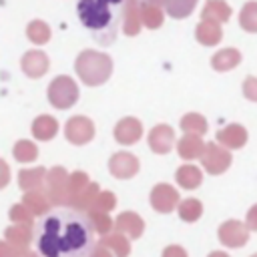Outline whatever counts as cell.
<instances>
[{"instance_id": "ffe728a7", "label": "cell", "mask_w": 257, "mask_h": 257, "mask_svg": "<svg viewBox=\"0 0 257 257\" xmlns=\"http://www.w3.org/2000/svg\"><path fill=\"white\" fill-rule=\"evenodd\" d=\"M30 131H32L34 139H38V141H50V139H54V135L58 133V120H56L54 116L42 114V116L34 118Z\"/></svg>"}, {"instance_id": "74e56055", "label": "cell", "mask_w": 257, "mask_h": 257, "mask_svg": "<svg viewBox=\"0 0 257 257\" xmlns=\"http://www.w3.org/2000/svg\"><path fill=\"white\" fill-rule=\"evenodd\" d=\"M114 205H116L114 193L102 191V193H98V197H96V201H94V205H92L90 209H94V211H110Z\"/></svg>"}, {"instance_id": "52a82bcc", "label": "cell", "mask_w": 257, "mask_h": 257, "mask_svg": "<svg viewBox=\"0 0 257 257\" xmlns=\"http://www.w3.org/2000/svg\"><path fill=\"white\" fill-rule=\"evenodd\" d=\"M249 227L243 221L229 219L219 227V241L229 249H239L249 241Z\"/></svg>"}, {"instance_id": "836d02e7", "label": "cell", "mask_w": 257, "mask_h": 257, "mask_svg": "<svg viewBox=\"0 0 257 257\" xmlns=\"http://www.w3.org/2000/svg\"><path fill=\"white\" fill-rule=\"evenodd\" d=\"M86 187H88V177H86V173L76 171V173L70 175V195H72V205H74L76 197H78ZM72 205H70V207H72Z\"/></svg>"}, {"instance_id": "8d00e7d4", "label": "cell", "mask_w": 257, "mask_h": 257, "mask_svg": "<svg viewBox=\"0 0 257 257\" xmlns=\"http://www.w3.org/2000/svg\"><path fill=\"white\" fill-rule=\"evenodd\" d=\"M124 32L128 36H135L139 32V14H137L135 4H128V8H126V14H124Z\"/></svg>"}, {"instance_id": "44dd1931", "label": "cell", "mask_w": 257, "mask_h": 257, "mask_svg": "<svg viewBox=\"0 0 257 257\" xmlns=\"http://www.w3.org/2000/svg\"><path fill=\"white\" fill-rule=\"evenodd\" d=\"M239 62H241V54L235 48H223L211 58V66L219 72H227V70L235 68Z\"/></svg>"}, {"instance_id": "7c38bea8", "label": "cell", "mask_w": 257, "mask_h": 257, "mask_svg": "<svg viewBox=\"0 0 257 257\" xmlns=\"http://www.w3.org/2000/svg\"><path fill=\"white\" fill-rule=\"evenodd\" d=\"M143 137V124L135 116H124L114 126V139L120 145H135Z\"/></svg>"}, {"instance_id": "8992f818", "label": "cell", "mask_w": 257, "mask_h": 257, "mask_svg": "<svg viewBox=\"0 0 257 257\" xmlns=\"http://www.w3.org/2000/svg\"><path fill=\"white\" fill-rule=\"evenodd\" d=\"M231 153L227 147L219 145V143H207L205 151L201 155V165L209 175H223L229 167H231Z\"/></svg>"}, {"instance_id": "7a4b0ae2", "label": "cell", "mask_w": 257, "mask_h": 257, "mask_svg": "<svg viewBox=\"0 0 257 257\" xmlns=\"http://www.w3.org/2000/svg\"><path fill=\"white\" fill-rule=\"evenodd\" d=\"M128 0H78L76 14L80 24L90 32V36L108 46L114 42L120 20L126 14Z\"/></svg>"}, {"instance_id": "83f0119b", "label": "cell", "mask_w": 257, "mask_h": 257, "mask_svg": "<svg viewBox=\"0 0 257 257\" xmlns=\"http://www.w3.org/2000/svg\"><path fill=\"white\" fill-rule=\"evenodd\" d=\"M12 155L16 161L20 163H30L38 157V147L32 143V141H18L12 149Z\"/></svg>"}, {"instance_id": "e0dca14e", "label": "cell", "mask_w": 257, "mask_h": 257, "mask_svg": "<svg viewBox=\"0 0 257 257\" xmlns=\"http://www.w3.org/2000/svg\"><path fill=\"white\" fill-rule=\"evenodd\" d=\"M46 169L44 167H34V169H24L18 173V185L24 191H40L42 185L46 183Z\"/></svg>"}, {"instance_id": "603a6c76", "label": "cell", "mask_w": 257, "mask_h": 257, "mask_svg": "<svg viewBox=\"0 0 257 257\" xmlns=\"http://www.w3.org/2000/svg\"><path fill=\"white\" fill-rule=\"evenodd\" d=\"M177 213H179V217H181L183 221L195 223V221H199L201 215H203V203H201L199 199H193V197L183 199V201L179 203V207H177Z\"/></svg>"}, {"instance_id": "7bdbcfd3", "label": "cell", "mask_w": 257, "mask_h": 257, "mask_svg": "<svg viewBox=\"0 0 257 257\" xmlns=\"http://www.w3.org/2000/svg\"><path fill=\"white\" fill-rule=\"evenodd\" d=\"M10 183V167L4 163V159H0V189H4Z\"/></svg>"}, {"instance_id": "f6af8a7d", "label": "cell", "mask_w": 257, "mask_h": 257, "mask_svg": "<svg viewBox=\"0 0 257 257\" xmlns=\"http://www.w3.org/2000/svg\"><path fill=\"white\" fill-rule=\"evenodd\" d=\"M207 257H229V253H225V251H211Z\"/></svg>"}, {"instance_id": "f546056e", "label": "cell", "mask_w": 257, "mask_h": 257, "mask_svg": "<svg viewBox=\"0 0 257 257\" xmlns=\"http://www.w3.org/2000/svg\"><path fill=\"white\" fill-rule=\"evenodd\" d=\"M195 2L197 0H165V6L173 18H185L195 8Z\"/></svg>"}, {"instance_id": "ab89813d", "label": "cell", "mask_w": 257, "mask_h": 257, "mask_svg": "<svg viewBox=\"0 0 257 257\" xmlns=\"http://www.w3.org/2000/svg\"><path fill=\"white\" fill-rule=\"evenodd\" d=\"M161 257H189V255H187V251L181 245H169V247L163 249Z\"/></svg>"}, {"instance_id": "f1b7e54d", "label": "cell", "mask_w": 257, "mask_h": 257, "mask_svg": "<svg viewBox=\"0 0 257 257\" xmlns=\"http://www.w3.org/2000/svg\"><path fill=\"white\" fill-rule=\"evenodd\" d=\"M141 20L145 22V26L149 28H159L163 24V12L157 4H151V2H145L143 8H141Z\"/></svg>"}, {"instance_id": "ac0fdd59", "label": "cell", "mask_w": 257, "mask_h": 257, "mask_svg": "<svg viewBox=\"0 0 257 257\" xmlns=\"http://www.w3.org/2000/svg\"><path fill=\"white\" fill-rule=\"evenodd\" d=\"M175 181H177L179 187L191 191V189H197L203 183V173L195 165H181L175 173Z\"/></svg>"}, {"instance_id": "277c9868", "label": "cell", "mask_w": 257, "mask_h": 257, "mask_svg": "<svg viewBox=\"0 0 257 257\" xmlns=\"http://www.w3.org/2000/svg\"><path fill=\"white\" fill-rule=\"evenodd\" d=\"M46 193L52 205L58 207H70L72 195H70V175L62 167H54L46 175Z\"/></svg>"}, {"instance_id": "d6a6232c", "label": "cell", "mask_w": 257, "mask_h": 257, "mask_svg": "<svg viewBox=\"0 0 257 257\" xmlns=\"http://www.w3.org/2000/svg\"><path fill=\"white\" fill-rule=\"evenodd\" d=\"M88 217H90V221H92L96 233H102V235L110 233L112 221H110V217L106 215V211H94V209H90V215H88Z\"/></svg>"}, {"instance_id": "cb8c5ba5", "label": "cell", "mask_w": 257, "mask_h": 257, "mask_svg": "<svg viewBox=\"0 0 257 257\" xmlns=\"http://www.w3.org/2000/svg\"><path fill=\"white\" fill-rule=\"evenodd\" d=\"M22 203L30 209L32 215H44V213H48V207H50L48 195H44L40 191H28V193H24Z\"/></svg>"}, {"instance_id": "7402d4cb", "label": "cell", "mask_w": 257, "mask_h": 257, "mask_svg": "<svg viewBox=\"0 0 257 257\" xmlns=\"http://www.w3.org/2000/svg\"><path fill=\"white\" fill-rule=\"evenodd\" d=\"M98 243L104 245L106 249H110L116 257H128V253H131L128 237L122 235V233H118V231H116V233H106Z\"/></svg>"}, {"instance_id": "3957f363", "label": "cell", "mask_w": 257, "mask_h": 257, "mask_svg": "<svg viewBox=\"0 0 257 257\" xmlns=\"http://www.w3.org/2000/svg\"><path fill=\"white\" fill-rule=\"evenodd\" d=\"M74 70L86 86H100L112 74V58L104 52L82 50L76 56Z\"/></svg>"}, {"instance_id": "f35d334b", "label": "cell", "mask_w": 257, "mask_h": 257, "mask_svg": "<svg viewBox=\"0 0 257 257\" xmlns=\"http://www.w3.org/2000/svg\"><path fill=\"white\" fill-rule=\"evenodd\" d=\"M243 96L251 102H257V76H247L243 80Z\"/></svg>"}, {"instance_id": "60d3db41", "label": "cell", "mask_w": 257, "mask_h": 257, "mask_svg": "<svg viewBox=\"0 0 257 257\" xmlns=\"http://www.w3.org/2000/svg\"><path fill=\"white\" fill-rule=\"evenodd\" d=\"M22 253L16 249V247H12L6 239L4 241H0V257H20Z\"/></svg>"}, {"instance_id": "30bf717a", "label": "cell", "mask_w": 257, "mask_h": 257, "mask_svg": "<svg viewBox=\"0 0 257 257\" xmlns=\"http://www.w3.org/2000/svg\"><path fill=\"white\" fill-rule=\"evenodd\" d=\"M108 171L116 179H133L139 173V159L131 153H114L108 161Z\"/></svg>"}, {"instance_id": "d590c367", "label": "cell", "mask_w": 257, "mask_h": 257, "mask_svg": "<svg viewBox=\"0 0 257 257\" xmlns=\"http://www.w3.org/2000/svg\"><path fill=\"white\" fill-rule=\"evenodd\" d=\"M241 24L245 30L255 32L257 30V4H247L241 12Z\"/></svg>"}, {"instance_id": "1f68e13d", "label": "cell", "mask_w": 257, "mask_h": 257, "mask_svg": "<svg viewBox=\"0 0 257 257\" xmlns=\"http://www.w3.org/2000/svg\"><path fill=\"white\" fill-rule=\"evenodd\" d=\"M96 197H98V185L96 183H88V187L76 197V201H74L72 207L74 209H90L94 205Z\"/></svg>"}, {"instance_id": "7dc6e473", "label": "cell", "mask_w": 257, "mask_h": 257, "mask_svg": "<svg viewBox=\"0 0 257 257\" xmlns=\"http://www.w3.org/2000/svg\"><path fill=\"white\" fill-rule=\"evenodd\" d=\"M251 257H257V253H253V255H251Z\"/></svg>"}, {"instance_id": "e575fe53", "label": "cell", "mask_w": 257, "mask_h": 257, "mask_svg": "<svg viewBox=\"0 0 257 257\" xmlns=\"http://www.w3.org/2000/svg\"><path fill=\"white\" fill-rule=\"evenodd\" d=\"M10 219L16 225H32V213H30V209L24 203L10 207Z\"/></svg>"}, {"instance_id": "5bb4252c", "label": "cell", "mask_w": 257, "mask_h": 257, "mask_svg": "<svg viewBox=\"0 0 257 257\" xmlns=\"http://www.w3.org/2000/svg\"><path fill=\"white\" fill-rule=\"evenodd\" d=\"M20 66H22V70H24L26 76H30V78H40V76L48 70L50 62H48V56H46L42 50H30V52H26V54L22 56Z\"/></svg>"}, {"instance_id": "ee69618b", "label": "cell", "mask_w": 257, "mask_h": 257, "mask_svg": "<svg viewBox=\"0 0 257 257\" xmlns=\"http://www.w3.org/2000/svg\"><path fill=\"white\" fill-rule=\"evenodd\" d=\"M90 257H112V251H110V249H106L104 245H100V243H98V247L92 251V255H90Z\"/></svg>"}, {"instance_id": "8fae6325", "label": "cell", "mask_w": 257, "mask_h": 257, "mask_svg": "<svg viewBox=\"0 0 257 257\" xmlns=\"http://www.w3.org/2000/svg\"><path fill=\"white\" fill-rule=\"evenodd\" d=\"M149 147L157 155H167L175 147V131L169 124H157L149 133Z\"/></svg>"}, {"instance_id": "4fadbf2b", "label": "cell", "mask_w": 257, "mask_h": 257, "mask_svg": "<svg viewBox=\"0 0 257 257\" xmlns=\"http://www.w3.org/2000/svg\"><path fill=\"white\" fill-rule=\"evenodd\" d=\"M217 143L227 147L229 151H237V149H243L245 143H247V128L239 122H233V124H227L223 126L219 133H217Z\"/></svg>"}, {"instance_id": "b9f144b4", "label": "cell", "mask_w": 257, "mask_h": 257, "mask_svg": "<svg viewBox=\"0 0 257 257\" xmlns=\"http://www.w3.org/2000/svg\"><path fill=\"white\" fill-rule=\"evenodd\" d=\"M245 225L249 227V231H257V203L247 211V215H245Z\"/></svg>"}, {"instance_id": "ba28073f", "label": "cell", "mask_w": 257, "mask_h": 257, "mask_svg": "<svg viewBox=\"0 0 257 257\" xmlns=\"http://www.w3.org/2000/svg\"><path fill=\"white\" fill-rule=\"evenodd\" d=\"M181 199H179V193L173 185L169 183H159L153 187L151 191V205L155 211L159 213H171L179 207Z\"/></svg>"}, {"instance_id": "4316f807", "label": "cell", "mask_w": 257, "mask_h": 257, "mask_svg": "<svg viewBox=\"0 0 257 257\" xmlns=\"http://www.w3.org/2000/svg\"><path fill=\"white\" fill-rule=\"evenodd\" d=\"M26 36L34 42V44H44L50 40V28L48 24H44L42 20H32L26 26Z\"/></svg>"}, {"instance_id": "6da1fadb", "label": "cell", "mask_w": 257, "mask_h": 257, "mask_svg": "<svg viewBox=\"0 0 257 257\" xmlns=\"http://www.w3.org/2000/svg\"><path fill=\"white\" fill-rule=\"evenodd\" d=\"M32 243L40 257H90L98 247L90 217L74 207L48 211L36 223Z\"/></svg>"}, {"instance_id": "d4e9b609", "label": "cell", "mask_w": 257, "mask_h": 257, "mask_svg": "<svg viewBox=\"0 0 257 257\" xmlns=\"http://www.w3.org/2000/svg\"><path fill=\"white\" fill-rule=\"evenodd\" d=\"M209 128L207 124V118L199 112H187L183 118H181V131L183 133H191V135H205Z\"/></svg>"}, {"instance_id": "d6986e66", "label": "cell", "mask_w": 257, "mask_h": 257, "mask_svg": "<svg viewBox=\"0 0 257 257\" xmlns=\"http://www.w3.org/2000/svg\"><path fill=\"white\" fill-rule=\"evenodd\" d=\"M4 237H6V241H8L12 247H16L20 253H26V249H28V245H30L32 231H30V225H16V223H14L12 227L6 229Z\"/></svg>"}, {"instance_id": "484cf974", "label": "cell", "mask_w": 257, "mask_h": 257, "mask_svg": "<svg viewBox=\"0 0 257 257\" xmlns=\"http://www.w3.org/2000/svg\"><path fill=\"white\" fill-rule=\"evenodd\" d=\"M197 40L201 44H207V46H213L221 40V28L213 22H203L197 26Z\"/></svg>"}, {"instance_id": "9a60e30c", "label": "cell", "mask_w": 257, "mask_h": 257, "mask_svg": "<svg viewBox=\"0 0 257 257\" xmlns=\"http://www.w3.org/2000/svg\"><path fill=\"white\" fill-rule=\"evenodd\" d=\"M114 229H116L118 233L126 235L128 239H139V237L143 235V231H145V221H143L137 213L124 211V213H120V215L116 217Z\"/></svg>"}, {"instance_id": "4dcf8cb0", "label": "cell", "mask_w": 257, "mask_h": 257, "mask_svg": "<svg viewBox=\"0 0 257 257\" xmlns=\"http://www.w3.org/2000/svg\"><path fill=\"white\" fill-rule=\"evenodd\" d=\"M203 18L223 22V20L229 18V8H227L223 2H219V0H211V2L205 6V10H203Z\"/></svg>"}, {"instance_id": "bcb514c9", "label": "cell", "mask_w": 257, "mask_h": 257, "mask_svg": "<svg viewBox=\"0 0 257 257\" xmlns=\"http://www.w3.org/2000/svg\"><path fill=\"white\" fill-rule=\"evenodd\" d=\"M20 257H36V255H32V253H28V251H26V253H22Z\"/></svg>"}, {"instance_id": "5b68a950", "label": "cell", "mask_w": 257, "mask_h": 257, "mask_svg": "<svg viewBox=\"0 0 257 257\" xmlns=\"http://www.w3.org/2000/svg\"><path fill=\"white\" fill-rule=\"evenodd\" d=\"M46 94L54 108H70L78 100V86L70 76H56L50 82Z\"/></svg>"}, {"instance_id": "9c48e42d", "label": "cell", "mask_w": 257, "mask_h": 257, "mask_svg": "<svg viewBox=\"0 0 257 257\" xmlns=\"http://www.w3.org/2000/svg\"><path fill=\"white\" fill-rule=\"evenodd\" d=\"M64 137L72 143V145H86L88 141H92L94 137V124L90 118L86 116H72L68 118V122L64 124Z\"/></svg>"}, {"instance_id": "2e32d148", "label": "cell", "mask_w": 257, "mask_h": 257, "mask_svg": "<svg viewBox=\"0 0 257 257\" xmlns=\"http://www.w3.org/2000/svg\"><path fill=\"white\" fill-rule=\"evenodd\" d=\"M205 145L201 135H191V133H185L179 141H177V153L181 159L185 161H193V159H201L203 151H205Z\"/></svg>"}]
</instances>
